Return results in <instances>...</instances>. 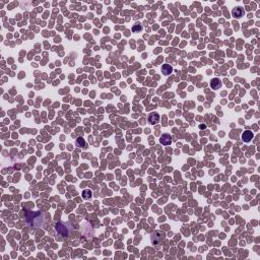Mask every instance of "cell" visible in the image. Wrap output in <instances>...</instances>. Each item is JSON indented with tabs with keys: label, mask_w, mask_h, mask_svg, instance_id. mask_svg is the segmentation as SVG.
<instances>
[{
	"label": "cell",
	"mask_w": 260,
	"mask_h": 260,
	"mask_svg": "<svg viewBox=\"0 0 260 260\" xmlns=\"http://www.w3.org/2000/svg\"><path fill=\"white\" fill-rule=\"evenodd\" d=\"M45 222V215L42 211H28L26 215V224L30 228H42Z\"/></svg>",
	"instance_id": "obj_1"
},
{
	"label": "cell",
	"mask_w": 260,
	"mask_h": 260,
	"mask_svg": "<svg viewBox=\"0 0 260 260\" xmlns=\"http://www.w3.org/2000/svg\"><path fill=\"white\" fill-rule=\"evenodd\" d=\"M55 230L59 235L65 237V236L70 235V233L73 231V227L70 226V224H68V222H65V224L64 222H57L55 224Z\"/></svg>",
	"instance_id": "obj_2"
},
{
	"label": "cell",
	"mask_w": 260,
	"mask_h": 260,
	"mask_svg": "<svg viewBox=\"0 0 260 260\" xmlns=\"http://www.w3.org/2000/svg\"><path fill=\"white\" fill-rule=\"evenodd\" d=\"M166 238V234L163 231H156L151 236V241L153 245H160Z\"/></svg>",
	"instance_id": "obj_3"
},
{
	"label": "cell",
	"mask_w": 260,
	"mask_h": 260,
	"mask_svg": "<svg viewBox=\"0 0 260 260\" xmlns=\"http://www.w3.org/2000/svg\"><path fill=\"white\" fill-rule=\"evenodd\" d=\"M253 138V132L251 130H246L242 134V140L244 142H250Z\"/></svg>",
	"instance_id": "obj_4"
},
{
	"label": "cell",
	"mask_w": 260,
	"mask_h": 260,
	"mask_svg": "<svg viewBox=\"0 0 260 260\" xmlns=\"http://www.w3.org/2000/svg\"><path fill=\"white\" fill-rule=\"evenodd\" d=\"M160 142L162 143V144H164V145L171 144V142H172L171 135H170V134H168V133L163 134V135L161 136V138H160Z\"/></svg>",
	"instance_id": "obj_5"
},
{
	"label": "cell",
	"mask_w": 260,
	"mask_h": 260,
	"mask_svg": "<svg viewBox=\"0 0 260 260\" xmlns=\"http://www.w3.org/2000/svg\"><path fill=\"white\" fill-rule=\"evenodd\" d=\"M232 14H233V16H234L235 18H240V17L243 16L244 9L242 7H240V6L235 7L234 9H233V11H232Z\"/></svg>",
	"instance_id": "obj_6"
},
{
	"label": "cell",
	"mask_w": 260,
	"mask_h": 260,
	"mask_svg": "<svg viewBox=\"0 0 260 260\" xmlns=\"http://www.w3.org/2000/svg\"><path fill=\"white\" fill-rule=\"evenodd\" d=\"M158 120H160V116H158V113L153 112V113L149 114V116H148V122L151 123V124L155 125L156 123L158 122Z\"/></svg>",
	"instance_id": "obj_7"
},
{
	"label": "cell",
	"mask_w": 260,
	"mask_h": 260,
	"mask_svg": "<svg viewBox=\"0 0 260 260\" xmlns=\"http://www.w3.org/2000/svg\"><path fill=\"white\" fill-rule=\"evenodd\" d=\"M222 81L220 80L219 78H213V79H211V81H210V87H211V89H213V90H219L220 87H222Z\"/></svg>",
	"instance_id": "obj_8"
},
{
	"label": "cell",
	"mask_w": 260,
	"mask_h": 260,
	"mask_svg": "<svg viewBox=\"0 0 260 260\" xmlns=\"http://www.w3.org/2000/svg\"><path fill=\"white\" fill-rule=\"evenodd\" d=\"M172 71H173V68H172L171 65L165 64L162 66V72L165 74V75H169V74H171Z\"/></svg>",
	"instance_id": "obj_9"
},
{
	"label": "cell",
	"mask_w": 260,
	"mask_h": 260,
	"mask_svg": "<svg viewBox=\"0 0 260 260\" xmlns=\"http://www.w3.org/2000/svg\"><path fill=\"white\" fill-rule=\"evenodd\" d=\"M76 146L77 147H85V140L82 137H78L76 139Z\"/></svg>",
	"instance_id": "obj_10"
},
{
	"label": "cell",
	"mask_w": 260,
	"mask_h": 260,
	"mask_svg": "<svg viewBox=\"0 0 260 260\" xmlns=\"http://www.w3.org/2000/svg\"><path fill=\"white\" fill-rule=\"evenodd\" d=\"M82 197L85 198V199H89V198L92 197V192L90 190H85L82 192Z\"/></svg>",
	"instance_id": "obj_11"
},
{
	"label": "cell",
	"mask_w": 260,
	"mask_h": 260,
	"mask_svg": "<svg viewBox=\"0 0 260 260\" xmlns=\"http://www.w3.org/2000/svg\"><path fill=\"white\" fill-rule=\"evenodd\" d=\"M142 30V26L141 25H135L132 28V32L133 33H136V32H140V31Z\"/></svg>",
	"instance_id": "obj_12"
},
{
	"label": "cell",
	"mask_w": 260,
	"mask_h": 260,
	"mask_svg": "<svg viewBox=\"0 0 260 260\" xmlns=\"http://www.w3.org/2000/svg\"><path fill=\"white\" fill-rule=\"evenodd\" d=\"M199 128H200V129H204V128H206V125H200Z\"/></svg>",
	"instance_id": "obj_13"
}]
</instances>
